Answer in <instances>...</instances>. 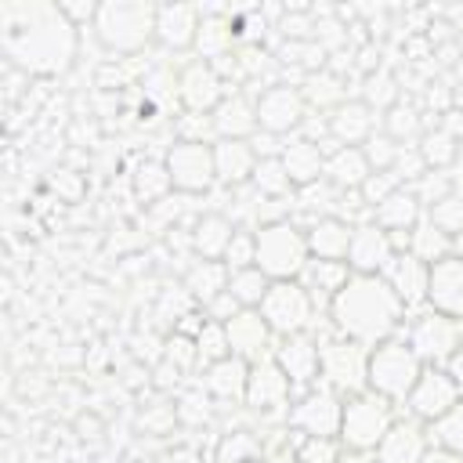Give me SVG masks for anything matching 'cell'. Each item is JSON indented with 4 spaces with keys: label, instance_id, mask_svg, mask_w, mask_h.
<instances>
[{
    "label": "cell",
    "instance_id": "cell-1",
    "mask_svg": "<svg viewBox=\"0 0 463 463\" xmlns=\"http://www.w3.org/2000/svg\"><path fill=\"white\" fill-rule=\"evenodd\" d=\"M0 36L7 58L29 72H61L76 54V25L58 4H4Z\"/></svg>",
    "mask_w": 463,
    "mask_h": 463
},
{
    "label": "cell",
    "instance_id": "cell-2",
    "mask_svg": "<svg viewBox=\"0 0 463 463\" xmlns=\"http://www.w3.org/2000/svg\"><path fill=\"white\" fill-rule=\"evenodd\" d=\"M329 318L340 336L362 347H376L380 340H391L402 329L405 307L383 282V275H351L347 286L333 297Z\"/></svg>",
    "mask_w": 463,
    "mask_h": 463
},
{
    "label": "cell",
    "instance_id": "cell-3",
    "mask_svg": "<svg viewBox=\"0 0 463 463\" xmlns=\"http://www.w3.org/2000/svg\"><path fill=\"white\" fill-rule=\"evenodd\" d=\"M257 268L271 279V282H286V279H300V271L311 260L307 250V235L293 224V221H271L260 224L257 232Z\"/></svg>",
    "mask_w": 463,
    "mask_h": 463
},
{
    "label": "cell",
    "instance_id": "cell-4",
    "mask_svg": "<svg viewBox=\"0 0 463 463\" xmlns=\"http://www.w3.org/2000/svg\"><path fill=\"white\" fill-rule=\"evenodd\" d=\"M423 369L427 365L420 362V354L402 336L380 340L369 351V391L387 398V402H405Z\"/></svg>",
    "mask_w": 463,
    "mask_h": 463
},
{
    "label": "cell",
    "instance_id": "cell-5",
    "mask_svg": "<svg viewBox=\"0 0 463 463\" xmlns=\"http://www.w3.org/2000/svg\"><path fill=\"white\" fill-rule=\"evenodd\" d=\"M156 11L152 4H101L94 14V33L109 51H141L156 36Z\"/></svg>",
    "mask_w": 463,
    "mask_h": 463
},
{
    "label": "cell",
    "instance_id": "cell-6",
    "mask_svg": "<svg viewBox=\"0 0 463 463\" xmlns=\"http://www.w3.org/2000/svg\"><path fill=\"white\" fill-rule=\"evenodd\" d=\"M402 340L420 354L423 365L445 369L463 351V322L427 307V311L412 315V322L402 329Z\"/></svg>",
    "mask_w": 463,
    "mask_h": 463
},
{
    "label": "cell",
    "instance_id": "cell-7",
    "mask_svg": "<svg viewBox=\"0 0 463 463\" xmlns=\"http://www.w3.org/2000/svg\"><path fill=\"white\" fill-rule=\"evenodd\" d=\"M394 409L387 398L373 394V391H362V394H351L344 402V420H340V441L347 449H358V452H376V445L383 441V434L391 430L394 423Z\"/></svg>",
    "mask_w": 463,
    "mask_h": 463
},
{
    "label": "cell",
    "instance_id": "cell-8",
    "mask_svg": "<svg viewBox=\"0 0 463 463\" xmlns=\"http://www.w3.org/2000/svg\"><path fill=\"white\" fill-rule=\"evenodd\" d=\"M264 322L271 326L275 336H293V333H307L318 307L311 300V293L300 286V279H286V282H271L260 307Z\"/></svg>",
    "mask_w": 463,
    "mask_h": 463
},
{
    "label": "cell",
    "instance_id": "cell-9",
    "mask_svg": "<svg viewBox=\"0 0 463 463\" xmlns=\"http://www.w3.org/2000/svg\"><path fill=\"white\" fill-rule=\"evenodd\" d=\"M318 380H322V387H329L336 394H347V398L369 391V347H362L347 336L326 340Z\"/></svg>",
    "mask_w": 463,
    "mask_h": 463
},
{
    "label": "cell",
    "instance_id": "cell-10",
    "mask_svg": "<svg viewBox=\"0 0 463 463\" xmlns=\"http://www.w3.org/2000/svg\"><path fill=\"white\" fill-rule=\"evenodd\" d=\"M166 170H170V184L177 192H206L217 181V166H213V145L206 141H181L166 152Z\"/></svg>",
    "mask_w": 463,
    "mask_h": 463
},
{
    "label": "cell",
    "instance_id": "cell-11",
    "mask_svg": "<svg viewBox=\"0 0 463 463\" xmlns=\"http://www.w3.org/2000/svg\"><path fill=\"white\" fill-rule=\"evenodd\" d=\"M275 365L286 373V380L293 383L297 394L311 391L318 383L322 373V347L311 333H293V336H279L275 351H271Z\"/></svg>",
    "mask_w": 463,
    "mask_h": 463
},
{
    "label": "cell",
    "instance_id": "cell-12",
    "mask_svg": "<svg viewBox=\"0 0 463 463\" xmlns=\"http://www.w3.org/2000/svg\"><path fill=\"white\" fill-rule=\"evenodd\" d=\"M289 420L297 430H304V438H333L340 434V420H344V402L336 391L329 387H311L304 391L293 409H289Z\"/></svg>",
    "mask_w": 463,
    "mask_h": 463
},
{
    "label": "cell",
    "instance_id": "cell-13",
    "mask_svg": "<svg viewBox=\"0 0 463 463\" xmlns=\"http://www.w3.org/2000/svg\"><path fill=\"white\" fill-rule=\"evenodd\" d=\"M459 398H463V394H459V387L452 383V376H449L445 369L427 365V369L420 373L416 387L409 391L405 405H409V416H412V420H420V423H434V420H441Z\"/></svg>",
    "mask_w": 463,
    "mask_h": 463
},
{
    "label": "cell",
    "instance_id": "cell-14",
    "mask_svg": "<svg viewBox=\"0 0 463 463\" xmlns=\"http://www.w3.org/2000/svg\"><path fill=\"white\" fill-rule=\"evenodd\" d=\"M394 253H398V250H394L391 235H387L376 221H369V224H358V228L351 232L347 268H351L354 275H383V268L391 264Z\"/></svg>",
    "mask_w": 463,
    "mask_h": 463
},
{
    "label": "cell",
    "instance_id": "cell-15",
    "mask_svg": "<svg viewBox=\"0 0 463 463\" xmlns=\"http://www.w3.org/2000/svg\"><path fill=\"white\" fill-rule=\"evenodd\" d=\"M224 329H228V347H232L235 358H242L250 365L271 358L268 347L275 344V333H271V326L264 322V315L257 307H242L232 322H224Z\"/></svg>",
    "mask_w": 463,
    "mask_h": 463
},
{
    "label": "cell",
    "instance_id": "cell-16",
    "mask_svg": "<svg viewBox=\"0 0 463 463\" xmlns=\"http://www.w3.org/2000/svg\"><path fill=\"white\" fill-rule=\"evenodd\" d=\"M427 307L463 322V260L459 257L449 253V257H441V260L430 264Z\"/></svg>",
    "mask_w": 463,
    "mask_h": 463
},
{
    "label": "cell",
    "instance_id": "cell-17",
    "mask_svg": "<svg viewBox=\"0 0 463 463\" xmlns=\"http://www.w3.org/2000/svg\"><path fill=\"white\" fill-rule=\"evenodd\" d=\"M304 94L293 87H268L257 101V127L264 134H286L304 123Z\"/></svg>",
    "mask_w": 463,
    "mask_h": 463
},
{
    "label": "cell",
    "instance_id": "cell-18",
    "mask_svg": "<svg viewBox=\"0 0 463 463\" xmlns=\"http://www.w3.org/2000/svg\"><path fill=\"white\" fill-rule=\"evenodd\" d=\"M427 279H430V264H423L409 250L405 253H394L391 264L383 268V282L394 289V297L402 300L405 311L427 304Z\"/></svg>",
    "mask_w": 463,
    "mask_h": 463
},
{
    "label": "cell",
    "instance_id": "cell-19",
    "mask_svg": "<svg viewBox=\"0 0 463 463\" xmlns=\"http://www.w3.org/2000/svg\"><path fill=\"white\" fill-rule=\"evenodd\" d=\"M430 449V434L420 420H394L383 441L376 445V463H420Z\"/></svg>",
    "mask_w": 463,
    "mask_h": 463
},
{
    "label": "cell",
    "instance_id": "cell-20",
    "mask_svg": "<svg viewBox=\"0 0 463 463\" xmlns=\"http://www.w3.org/2000/svg\"><path fill=\"white\" fill-rule=\"evenodd\" d=\"M293 394V383L286 380V373L275 365V358H264V362H253L250 365V383H246V402L260 412H275L289 402Z\"/></svg>",
    "mask_w": 463,
    "mask_h": 463
},
{
    "label": "cell",
    "instance_id": "cell-21",
    "mask_svg": "<svg viewBox=\"0 0 463 463\" xmlns=\"http://www.w3.org/2000/svg\"><path fill=\"white\" fill-rule=\"evenodd\" d=\"M351 275H354V271L347 268V260H322V257H311L307 268L300 271V286L311 293L315 307H326V311H329L333 297L347 286Z\"/></svg>",
    "mask_w": 463,
    "mask_h": 463
},
{
    "label": "cell",
    "instance_id": "cell-22",
    "mask_svg": "<svg viewBox=\"0 0 463 463\" xmlns=\"http://www.w3.org/2000/svg\"><path fill=\"white\" fill-rule=\"evenodd\" d=\"M199 22H203V14H199L195 7L166 4V7L156 11V40H159L163 47H174V51L192 47L195 36H199Z\"/></svg>",
    "mask_w": 463,
    "mask_h": 463
},
{
    "label": "cell",
    "instance_id": "cell-23",
    "mask_svg": "<svg viewBox=\"0 0 463 463\" xmlns=\"http://www.w3.org/2000/svg\"><path fill=\"white\" fill-rule=\"evenodd\" d=\"M257 163H260V159H257V152H253L250 141H217V145H213L217 181H224V184H232V188L246 184V181L253 177Z\"/></svg>",
    "mask_w": 463,
    "mask_h": 463
},
{
    "label": "cell",
    "instance_id": "cell-24",
    "mask_svg": "<svg viewBox=\"0 0 463 463\" xmlns=\"http://www.w3.org/2000/svg\"><path fill=\"white\" fill-rule=\"evenodd\" d=\"M279 159H282V166H286L293 188H304V184H311V181H322V174H326V156H322V148H318L315 141H307V137L286 141V148H282Z\"/></svg>",
    "mask_w": 463,
    "mask_h": 463
},
{
    "label": "cell",
    "instance_id": "cell-25",
    "mask_svg": "<svg viewBox=\"0 0 463 463\" xmlns=\"http://www.w3.org/2000/svg\"><path fill=\"white\" fill-rule=\"evenodd\" d=\"M373 221L383 228V232H412L420 221H423V203L416 199L412 188H398L394 195H387L380 206H373Z\"/></svg>",
    "mask_w": 463,
    "mask_h": 463
},
{
    "label": "cell",
    "instance_id": "cell-26",
    "mask_svg": "<svg viewBox=\"0 0 463 463\" xmlns=\"http://www.w3.org/2000/svg\"><path fill=\"white\" fill-rule=\"evenodd\" d=\"M181 98L188 105V112H213L224 98H221V76L213 65H192L181 76Z\"/></svg>",
    "mask_w": 463,
    "mask_h": 463
},
{
    "label": "cell",
    "instance_id": "cell-27",
    "mask_svg": "<svg viewBox=\"0 0 463 463\" xmlns=\"http://www.w3.org/2000/svg\"><path fill=\"white\" fill-rule=\"evenodd\" d=\"M213 130L221 141H246L257 130V105H250L242 94L224 98L213 109Z\"/></svg>",
    "mask_w": 463,
    "mask_h": 463
},
{
    "label": "cell",
    "instance_id": "cell-28",
    "mask_svg": "<svg viewBox=\"0 0 463 463\" xmlns=\"http://www.w3.org/2000/svg\"><path fill=\"white\" fill-rule=\"evenodd\" d=\"M373 174V166L365 163L362 148H351V145H340L326 156V181L336 188V192H351V188H362L365 177Z\"/></svg>",
    "mask_w": 463,
    "mask_h": 463
},
{
    "label": "cell",
    "instance_id": "cell-29",
    "mask_svg": "<svg viewBox=\"0 0 463 463\" xmlns=\"http://www.w3.org/2000/svg\"><path fill=\"white\" fill-rule=\"evenodd\" d=\"M203 383H206V391H210L213 398H221V402H239V398H246L250 362H242V358L228 354V358H221V362L206 365Z\"/></svg>",
    "mask_w": 463,
    "mask_h": 463
},
{
    "label": "cell",
    "instance_id": "cell-30",
    "mask_svg": "<svg viewBox=\"0 0 463 463\" xmlns=\"http://www.w3.org/2000/svg\"><path fill=\"white\" fill-rule=\"evenodd\" d=\"M351 232H354V228L344 224L340 217H322V221H315L304 235H307L311 257H322V260H347Z\"/></svg>",
    "mask_w": 463,
    "mask_h": 463
},
{
    "label": "cell",
    "instance_id": "cell-31",
    "mask_svg": "<svg viewBox=\"0 0 463 463\" xmlns=\"http://www.w3.org/2000/svg\"><path fill=\"white\" fill-rule=\"evenodd\" d=\"M228 289V268H224V260H199V264H192L188 268V275H184V293H188V300H195V304H210V300H217L221 293Z\"/></svg>",
    "mask_w": 463,
    "mask_h": 463
},
{
    "label": "cell",
    "instance_id": "cell-32",
    "mask_svg": "<svg viewBox=\"0 0 463 463\" xmlns=\"http://www.w3.org/2000/svg\"><path fill=\"white\" fill-rule=\"evenodd\" d=\"M329 134L344 145L354 148V141H369L373 137V109L365 101H347L336 109V116H329Z\"/></svg>",
    "mask_w": 463,
    "mask_h": 463
},
{
    "label": "cell",
    "instance_id": "cell-33",
    "mask_svg": "<svg viewBox=\"0 0 463 463\" xmlns=\"http://www.w3.org/2000/svg\"><path fill=\"white\" fill-rule=\"evenodd\" d=\"M232 235H235V224H232L228 217L206 213V217L195 224V232H192V246H195V253H199L203 260H217V257L224 260V250H228Z\"/></svg>",
    "mask_w": 463,
    "mask_h": 463
},
{
    "label": "cell",
    "instance_id": "cell-34",
    "mask_svg": "<svg viewBox=\"0 0 463 463\" xmlns=\"http://www.w3.org/2000/svg\"><path fill=\"white\" fill-rule=\"evenodd\" d=\"M409 253L420 257L423 264H434V260H441V257L452 253V239H449L441 228H434V224L427 221V213H423V221L409 232Z\"/></svg>",
    "mask_w": 463,
    "mask_h": 463
},
{
    "label": "cell",
    "instance_id": "cell-35",
    "mask_svg": "<svg viewBox=\"0 0 463 463\" xmlns=\"http://www.w3.org/2000/svg\"><path fill=\"white\" fill-rule=\"evenodd\" d=\"M271 279L253 264V268H239V271H228V293L235 297L239 307H260L264 293H268Z\"/></svg>",
    "mask_w": 463,
    "mask_h": 463
},
{
    "label": "cell",
    "instance_id": "cell-36",
    "mask_svg": "<svg viewBox=\"0 0 463 463\" xmlns=\"http://www.w3.org/2000/svg\"><path fill=\"white\" fill-rule=\"evenodd\" d=\"M250 184H253V192L260 199H286L293 192V181H289L282 159H260L253 177H250Z\"/></svg>",
    "mask_w": 463,
    "mask_h": 463
},
{
    "label": "cell",
    "instance_id": "cell-37",
    "mask_svg": "<svg viewBox=\"0 0 463 463\" xmlns=\"http://www.w3.org/2000/svg\"><path fill=\"white\" fill-rule=\"evenodd\" d=\"M170 188H174V184H170V170H166L163 159H145V163H137V170H134V192H137L145 203L163 199Z\"/></svg>",
    "mask_w": 463,
    "mask_h": 463
},
{
    "label": "cell",
    "instance_id": "cell-38",
    "mask_svg": "<svg viewBox=\"0 0 463 463\" xmlns=\"http://www.w3.org/2000/svg\"><path fill=\"white\" fill-rule=\"evenodd\" d=\"M427 434H430V445H441V449L463 456V398H459L441 420H434V423L427 427Z\"/></svg>",
    "mask_w": 463,
    "mask_h": 463
},
{
    "label": "cell",
    "instance_id": "cell-39",
    "mask_svg": "<svg viewBox=\"0 0 463 463\" xmlns=\"http://www.w3.org/2000/svg\"><path fill=\"white\" fill-rule=\"evenodd\" d=\"M195 351H199V362H203V365H213V362L228 358L232 347H228V329H224V322H210V318H206V326H203L199 336H195Z\"/></svg>",
    "mask_w": 463,
    "mask_h": 463
},
{
    "label": "cell",
    "instance_id": "cell-40",
    "mask_svg": "<svg viewBox=\"0 0 463 463\" xmlns=\"http://www.w3.org/2000/svg\"><path fill=\"white\" fill-rule=\"evenodd\" d=\"M427 221H430L434 228H441L449 239H452L456 232H463V192H452V195L438 199V203L427 210Z\"/></svg>",
    "mask_w": 463,
    "mask_h": 463
},
{
    "label": "cell",
    "instance_id": "cell-41",
    "mask_svg": "<svg viewBox=\"0 0 463 463\" xmlns=\"http://www.w3.org/2000/svg\"><path fill=\"white\" fill-rule=\"evenodd\" d=\"M195 47H199L203 54H210V58L224 54V51L232 47V25H228L224 18H206V14H203V22H199V36H195Z\"/></svg>",
    "mask_w": 463,
    "mask_h": 463
},
{
    "label": "cell",
    "instance_id": "cell-42",
    "mask_svg": "<svg viewBox=\"0 0 463 463\" xmlns=\"http://www.w3.org/2000/svg\"><path fill=\"white\" fill-rule=\"evenodd\" d=\"M420 156H423L427 166L445 170V166L456 159V137H452L449 130H430V134L423 137V145H420Z\"/></svg>",
    "mask_w": 463,
    "mask_h": 463
},
{
    "label": "cell",
    "instance_id": "cell-43",
    "mask_svg": "<svg viewBox=\"0 0 463 463\" xmlns=\"http://www.w3.org/2000/svg\"><path fill=\"white\" fill-rule=\"evenodd\" d=\"M253 260H257V235L246 228H235V235L224 250V268L239 271V268H253Z\"/></svg>",
    "mask_w": 463,
    "mask_h": 463
},
{
    "label": "cell",
    "instance_id": "cell-44",
    "mask_svg": "<svg viewBox=\"0 0 463 463\" xmlns=\"http://www.w3.org/2000/svg\"><path fill=\"white\" fill-rule=\"evenodd\" d=\"M398 152H402V145H398L391 134H373V137L362 145V156H365V163H369L373 170H391L394 159H398Z\"/></svg>",
    "mask_w": 463,
    "mask_h": 463
},
{
    "label": "cell",
    "instance_id": "cell-45",
    "mask_svg": "<svg viewBox=\"0 0 463 463\" xmlns=\"http://www.w3.org/2000/svg\"><path fill=\"white\" fill-rule=\"evenodd\" d=\"M409 188L416 192V199H420L423 206H434L438 199L452 195V177H449L445 170H427V174H423L420 181H412Z\"/></svg>",
    "mask_w": 463,
    "mask_h": 463
},
{
    "label": "cell",
    "instance_id": "cell-46",
    "mask_svg": "<svg viewBox=\"0 0 463 463\" xmlns=\"http://www.w3.org/2000/svg\"><path fill=\"white\" fill-rule=\"evenodd\" d=\"M398 188H402V181H398L394 170H373L358 192H362V199H365L369 206H380V203H383L387 195H394Z\"/></svg>",
    "mask_w": 463,
    "mask_h": 463
},
{
    "label": "cell",
    "instance_id": "cell-47",
    "mask_svg": "<svg viewBox=\"0 0 463 463\" xmlns=\"http://www.w3.org/2000/svg\"><path fill=\"white\" fill-rule=\"evenodd\" d=\"M297 459L300 463H336L340 449H336L333 438H304L300 449H297Z\"/></svg>",
    "mask_w": 463,
    "mask_h": 463
},
{
    "label": "cell",
    "instance_id": "cell-48",
    "mask_svg": "<svg viewBox=\"0 0 463 463\" xmlns=\"http://www.w3.org/2000/svg\"><path fill=\"white\" fill-rule=\"evenodd\" d=\"M177 130H181L184 141H206V145H210V134H217L213 130V116H206V112H184Z\"/></svg>",
    "mask_w": 463,
    "mask_h": 463
},
{
    "label": "cell",
    "instance_id": "cell-49",
    "mask_svg": "<svg viewBox=\"0 0 463 463\" xmlns=\"http://www.w3.org/2000/svg\"><path fill=\"white\" fill-rule=\"evenodd\" d=\"M420 130V119H416V112L412 109H391V116H387V134L394 137V141H402V137H412Z\"/></svg>",
    "mask_w": 463,
    "mask_h": 463
},
{
    "label": "cell",
    "instance_id": "cell-50",
    "mask_svg": "<svg viewBox=\"0 0 463 463\" xmlns=\"http://www.w3.org/2000/svg\"><path fill=\"white\" fill-rule=\"evenodd\" d=\"M203 311H206V318H210V322H232V318H235L242 307H239V304H235V297L224 289V293H221L217 300H210Z\"/></svg>",
    "mask_w": 463,
    "mask_h": 463
},
{
    "label": "cell",
    "instance_id": "cell-51",
    "mask_svg": "<svg viewBox=\"0 0 463 463\" xmlns=\"http://www.w3.org/2000/svg\"><path fill=\"white\" fill-rule=\"evenodd\" d=\"M420 463H463V456H456V452H449V449H441V445H430Z\"/></svg>",
    "mask_w": 463,
    "mask_h": 463
},
{
    "label": "cell",
    "instance_id": "cell-52",
    "mask_svg": "<svg viewBox=\"0 0 463 463\" xmlns=\"http://www.w3.org/2000/svg\"><path fill=\"white\" fill-rule=\"evenodd\" d=\"M445 373L452 376V383H456V387H459V394H463V351H459V354H456V358L445 365Z\"/></svg>",
    "mask_w": 463,
    "mask_h": 463
},
{
    "label": "cell",
    "instance_id": "cell-53",
    "mask_svg": "<svg viewBox=\"0 0 463 463\" xmlns=\"http://www.w3.org/2000/svg\"><path fill=\"white\" fill-rule=\"evenodd\" d=\"M336 463H376V456L358 452V449H347V452H340V459H336Z\"/></svg>",
    "mask_w": 463,
    "mask_h": 463
},
{
    "label": "cell",
    "instance_id": "cell-54",
    "mask_svg": "<svg viewBox=\"0 0 463 463\" xmlns=\"http://www.w3.org/2000/svg\"><path fill=\"white\" fill-rule=\"evenodd\" d=\"M452 257H459V260H463V232H456V235H452Z\"/></svg>",
    "mask_w": 463,
    "mask_h": 463
}]
</instances>
